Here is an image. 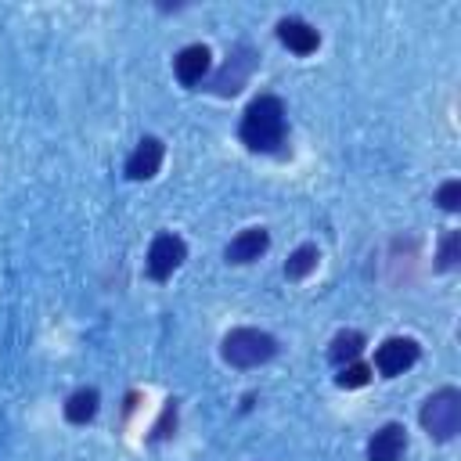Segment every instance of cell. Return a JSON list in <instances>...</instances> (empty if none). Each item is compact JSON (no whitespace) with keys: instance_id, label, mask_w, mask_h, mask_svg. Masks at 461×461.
Listing matches in <instances>:
<instances>
[{"instance_id":"6da1fadb","label":"cell","mask_w":461,"mask_h":461,"mask_svg":"<svg viewBox=\"0 0 461 461\" xmlns=\"http://www.w3.org/2000/svg\"><path fill=\"white\" fill-rule=\"evenodd\" d=\"M241 144L249 151H263V155H274L281 151L285 137H288V115H285V104L281 97L274 94H259L249 101V108L241 112Z\"/></svg>"},{"instance_id":"7a4b0ae2","label":"cell","mask_w":461,"mask_h":461,"mask_svg":"<svg viewBox=\"0 0 461 461\" xmlns=\"http://www.w3.org/2000/svg\"><path fill=\"white\" fill-rule=\"evenodd\" d=\"M418 421H421V429L429 432V439L450 443V439L461 432V389H454V385L436 389V393L421 403Z\"/></svg>"},{"instance_id":"3957f363","label":"cell","mask_w":461,"mask_h":461,"mask_svg":"<svg viewBox=\"0 0 461 461\" xmlns=\"http://www.w3.org/2000/svg\"><path fill=\"white\" fill-rule=\"evenodd\" d=\"M220 353L230 367H259L277 357V339L259 328H230L220 342Z\"/></svg>"},{"instance_id":"277c9868","label":"cell","mask_w":461,"mask_h":461,"mask_svg":"<svg viewBox=\"0 0 461 461\" xmlns=\"http://www.w3.org/2000/svg\"><path fill=\"white\" fill-rule=\"evenodd\" d=\"M184 259H187V245H184V238L162 230V234H155L151 245H148L144 270H148L151 281H166V277H173V270H176Z\"/></svg>"},{"instance_id":"5b68a950","label":"cell","mask_w":461,"mask_h":461,"mask_svg":"<svg viewBox=\"0 0 461 461\" xmlns=\"http://www.w3.org/2000/svg\"><path fill=\"white\" fill-rule=\"evenodd\" d=\"M252 68H256V50H252L249 43H238V47L230 50V58L223 61V68L212 76L209 90H212L216 97H234V94L249 83Z\"/></svg>"},{"instance_id":"8992f818","label":"cell","mask_w":461,"mask_h":461,"mask_svg":"<svg viewBox=\"0 0 461 461\" xmlns=\"http://www.w3.org/2000/svg\"><path fill=\"white\" fill-rule=\"evenodd\" d=\"M418 357H421V346H418L414 339L393 335V339H385V342L375 349V371H378L382 378H396V375H403L407 367H414Z\"/></svg>"},{"instance_id":"52a82bcc","label":"cell","mask_w":461,"mask_h":461,"mask_svg":"<svg viewBox=\"0 0 461 461\" xmlns=\"http://www.w3.org/2000/svg\"><path fill=\"white\" fill-rule=\"evenodd\" d=\"M209 68H212V54H209L205 43H187V47L176 50V58H173V72H176V79H180L184 86H198V83L209 76Z\"/></svg>"},{"instance_id":"ba28073f","label":"cell","mask_w":461,"mask_h":461,"mask_svg":"<svg viewBox=\"0 0 461 461\" xmlns=\"http://www.w3.org/2000/svg\"><path fill=\"white\" fill-rule=\"evenodd\" d=\"M162 158H166V144H162L158 137H140L137 148H133L130 158H126V176H130V180H151V176L158 173Z\"/></svg>"},{"instance_id":"9c48e42d","label":"cell","mask_w":461,"mask_h":461,"mask_svg":"<svg viewBox=\"0 0 461 461\" xmlns=\"http://www.w3.org/2000/svg\"><path fill=\"white\" fill-rule=\"evenodd\" d=\"M277 40H281L292 54H299V58H306V54H313V50L321 47V32H317L310 22L295 18V14H288V18L277 22Z\"/></svg>"},{"instance_id":"30bf717a","label":"cell","mask_w":461,"mask_h":461,"mask_svg":"<svg viewBox=\"0 0 461 461\" xmlns=\"http://www.w3.org/2000/svg\"><path fill=\"white\" fill-rule=\"evenodd\" d=\"M407 450V429L400 421H385L367 439V461H400Z\"/></svg>"},{"instance_id":"8fae6325","label":"cell","mask_w":461,"mask_h":461,"mask_svg":"<svg viewBox=\"0 0 461 461\" xmlns=\"http://www.w3.org/2000/svg\"><path fill=\"white\" fill-rule=\"evenodd\" d=\"M267 249H270L267 227H245L241 234L230 238V245H227L223 256H227V263H252V259H259Z\"/></svg>"},{"instance_id":"7c38bea8","label":"cell","mask_w":461,"mask_h":461,"mask_svg":"<svg viewBox=\"0 0 461 461\" xmlns=\"http://www.w3.org/2000/svg\"><path fill=\"white\" fill-rule=\"evenodd\" d=\"M97 407H101V393H97L94 385H83V389H76V393L65 400V421L86 425V421L97 418Z\"/></svg>"},{"instance_id":"4fadbf2b","label":"cell","mask_w":461,"mask_h":461,"mask_svg":"<svg viewBox=\"0 0 461 461\" xmlns=\"http://www.w3.org/2000/svg\"><path fill=\"white\" fill-rule=\"evenodd\" d=\"M360 353H364V335L353 331V328L339 331V335L331 339V346H328V360L339 364V367H342V364H353Z\"/></svg>"},{"instance_id":"5bb4252c","label":"cell","mask_w":461,"mask_h":461,"mask_svg":"<svg viewBox=\"0 0 461 461\" xmlns=\"http://www.w3.org/2000/svg\"><path fill=\"white\" fill-rule=\"evenodd\" d=\"M317 259H321V252H317V245H299L288 259H285V277L288 281H303V277H310L313 270H317Z\"/></svg>"},{"instance_id":"9a60e30c","label":"cell","mask_w":461,"mask_h":461,"mask_svg":"<svg viewBox=\"0 0 461 461\" xmlns=\"http://www.w3.org/2000/svg\"><path fill=\"white\" fill-rule=\"evenodd\" d=\"M457 259H461V230H447V238H443V245L436 252V267L439 270H454Z\"/></svg>"},{"instance_id":"2e32d148","label":"cell","mask_w":461,"mask_h":461,"mask_svg":"<svg viewBox=\"0 0 461 461\" xmlns=\"http://www.w3.org/2000/svg\"><path fill=\"white\" fill-rule=\"evenodd\" d=\"M339 389H360V385H367L371 382V367L367 364H342V371H339Z\"/></svg>"},{"instance_id":"e0dca14e","label":"cell","mask_w":461,"mask_h":461,"mask_svg":"<svg viewBox=\"0 0 461 461\" xmlns=\"http://www.w3.org/2000/svg\"><path fill=\"white\" fill-rule=\"evenodd\" d=\"M173 432H176V400H166L162 403V414H158V421L151 429V439L158 443V439H169Z\"/></svg>"},{"instance_id":"ac0fdd59","label":"cell","mask_w":461,"mask_h":461,"mask_svg":"<svg viewBox=\"0 0 461 461\" xmlns=\"http://www.w3.org/2000/svg\"><path fill=\"white\" fill-rule=\"evenodd\" d=\"M436 202H439V209L457 212V209H461V180H447V184H439Z\"/></svg>"}]
</instances>
